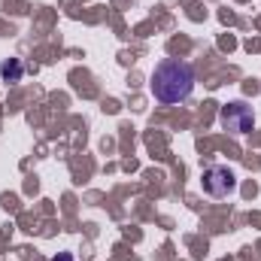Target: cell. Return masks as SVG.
<instances>
[{
    "instance_id": "6da1fadb",
    "label": "cell",
    "mask_w": 261,
    "mask_h": 261,
    "mask_svg": "<svg viewBox=\"0 0 261 261\" xmlns=\"http://www.w3.org/2000/svg\"><path fill=\"white\" fill-rule=\"evenodd\" d=\"M195 91V67L182 58H164L152 70V94L161 103H182Z\"/></svg>"
},
{
    "instance_id": "7a4b0ae2",
    "label": "cell",
    "mask_w": 261,
    "mask_h": 261,
    "mask_svg": "<svg viewBox=\"0 0 261 261\" xmlns=\"http://www.w3.org/2000/svg\"><path fill=\"white\" fill-rule=\"evenodd\" d=\"M222 128L228 130L231 137H243L255 128V116H252V107L243 103V100H234L228 107H222V116H219Z\"/></svg>"
},
{
    "instance_id": "3957f363",
    "label": "cell",
    "mask_w": 261,
    "mask_h": 261,
    "mask_svg": "<svg viewBox=\"0 0 261 261\" xmlns=\"http://www.w3.org/2000/svg\"><path fill=\"white\" fill-rule=\"evenodd\" d=\"M200 182H203V192H206L210 197H225V195H231V192L237 189V176H234V170L225 167V164L206 167L203 176H200Z\"/></svg>"
},
{
    "instance_id": "277c9868",
    "label": "cell",
    "mask_w": 261,
    "mask_h": 261,
    "mask_svg": "<svg viewBox=\"0 0 261 261\" xmlns=\"http://www.w3.org/2000/svg\"><path fill=\"white\" fill-rule=\"evenodd\" d=\"M21 73H24V67H21L18 58H9V61H3V64H0V76H3L6 82H18V79H21Z\"/></svg>"
},
{
    "instance_id": "5b68a950",
    "label": "cell",
    "mask_w": 261,
    "mask_h": 261,
    "mask_svg": "<svg viewBox=\"0 0 261 261\" xmlns=\"http://www.w3.org/2000/svg\"><path fill=\"white\" fill-rule=\"evenodd\" d=\"M52 261H76V258H73L70 252H61V255H55V258H52Z\"/></svg>"
}]
</instances>
